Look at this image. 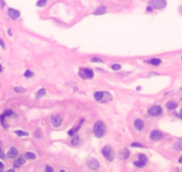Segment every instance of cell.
Returning <instances> with one entry per match:
<instances>
[{"label":"cell","instance_id":"6da1fadb","mask_svg":"<svg viewBox=\"0 0 182 172\" xmlns=\"http://www.w3.org/2000/svg\"><path fill=\"white\" fill-rule=\"evenodd\" d=\"M105 133V125L103 121H97L94 126V134L97 137H102Z\"/></svg>","mask_w":182,"mask_h":172},{"label":"cell","instance_id":"7a4b0ae2","mask_svg":"<svg viewBox=\"0 0 182 172\" xmlns=\"http://www.w3.org/2000/svg\"><path fill=\"white\" fill-rule=\"evenodd\" d=\"M102 152H103V155L105 156L109 161H113V159H114V152H113V150L110 146H105V147L103 148Z\"/></svg>","mask_w":182,"mask_h":172},{"label":"cell","instance_id":"3957f363","mask_svg":"<svg viewBox=\"0 0 182 172\" xmlns=\"http://www.w3.org/2000/svg\"><path fill=\"white\" fill-rule=\"evenodd\" d=\"M166 1L165 0H150L149 5L151 7L155 9H162L164 8L166 6Z\"/></svg>","mask_w":182,"mask_h":172},{"label":"cell","instance_id":"277c9868","mask_svg":"<svg viewBox=\"0 0 182 172\" xmlns=\"http://www.w3.org/2000/svg\"><path fill=\"white\" fill-rule=\"evenodd\" d=\"M162 108L161 106H158V105H155V106H152L148 109V115L151 116V117H158L159 115L162 114Z\"/></svg>","mask_w":182,"mask_h":172},{"label":"cell","instance_id":"5b68a950","mask_svg":"<svg viewBox=\"0 0 182 172\" xmlns=\"http://www.w3.org/2000/svg\"><path fill=\"white\" fill-rule=\"evenodd\" d=\"M150 137L152 140H154V141H157V140H161L163 137V135L160 131L158 130H154L153 131L151 134H150Z\"/></svg>","mask_w":182,"mask_h":172},{"label":"cell","instance_id":"8992f818","mask_svg":"<svg viewBox=\"0 0 182 172\" xmlns=\"http://www.w3.org/2000/svg\"><path fill=\"white\" fill-rule=\"evenodd\" d=\"M62 123V117L60 115H54L52 117V124L55 127H59Z\"/></svg>","mask_w":182,"mask_h":172},{"label":"cell","instance_id":"52a82bcc","mask_svg":"<svg viewBox=\"0 0 182 172\" xmlns=\"http://www.w3.org/2000/svg\"><path fill=\"white\" fill-rule=\"evenodd\" d=\"M8 15L12 19H13V20H15V19H18L19 17H20V12L19 11H17V10H15V9H13V8H10L8 10Z\"/></svg>","mask_w":182,"mask_h":172},{"label":"cell","instance_id":"ba28073f","mask_svg":"<svg viewBox=\"0 0 182 172\" xmlns=\"http://www.w3.org/2000/svg\"><path fill=\"white\" fill-rule=\"evenodd\" d=\"M88 167H89L90 169H93V170H96L97 168H99V163L98 161H97L96 160H89L88 161Z\"/></svg>","mask_w":182,"mask_h":172},{"label":"cell","instance_id":"9c48e42d","mask_svg":"<svg viewBox=\"0 0 182 172\" xmlns=\"http://www.w3.org/2000/svg\"><path fill=\"white\" fill-rule=\"evenodd\" d=\"M134 127L135 128L138 130V131H141L142 129L144 128V122L141 119H136L135 122H134Z\"/></svg>","mask_w":182,"mask_h":172},{"label":"cell","instance_id":"30bf717a","mask_svg":"<svg viewBox=\"0 0 182 172\" xmlns=\"http://www.w3.org/2000/svg\"><path fill=\"white\" fill-rule=\"evenodd\" d=\"M17 155H18V151H17L16 148L14 147H12L8 151V152H7V157H8V158H11V159L15 158Z\"/></svg>","mask_w":182,"mask_h":172},{"label":"cell","instance_id":"8fae6325","mask_svg":"<svg viewBox=\"0 0 182 172\" xmlns=\"http://www.w3.org/2000/svg\"><path fill=\"white\" fill-rule=\"evenodd\" d=\"M129 155H130L129 150L124 149V150H122V151L120 152V153H119V158H120L121 160H126V159H128Z\"/></svg>","mask_w":182,"mask_h":172},{"label":"cell","instance_id":"7c38bea8","mask_svg":"<svg viewBox=\"0 0 182 172\" xmlns=\"http://www.w3.org/2000/svg\"><path fill=\"white\" fill-rule=\"evenodd\" d=\"M105 92H104V91H96L94 93V98L97 101H101L102 100L104 99V97H105Z\"/></svg>","mask_w":182,"mask_h":172},{"label":"cell","instance_id":"4fadbf2b","mask_svg":"<svg viewBox=\"0 0 182 172\" xmlns=\"http://www.w3.org/2000/svg\"><path fill=\"white\" fill-rule=\"evenodd\" d=\"M106 13V7L105 6H100L94 12L95 15H102V14H105Z\"/></svg>","mask_w":182,"mask_h":172},{"label":"cell","instance_id":"5bb4252c","mask_svg":"<svg viewBox=\"0 0 182 172\" xmlns=\"http://www.w3.org/2000/svg\"><path fill=\"white\" fill-rule=\"evenodd\" d=\"M24 163H25V159L22 156H21L18 160L14 161L13 165H14V168H19V167H21V165H23Z\"/></svg>","mask_w":182,"mask_h":172},{"label":"cell","instance_id":"9a60e30c","mask_svg":"<svg viewBox=\"0 0 182 172\" xmlns=\"http://www.w3.org/2000/svg\"><path fill=\"white\" fill-rule=\"evenodd\" d=\"M82 72H83V74H84L83 76H85L86 78H92L94 76L93 71L91 69H89V68H85Z\"/></svg>","mask_w":182,"mask_h":172},{"label":"cell","instance_id":"2e32d148","mask_svg":"<svg viewBox=\"0 0 182 172\" xmlns=\"http://www.w3.org/2000/svg\"><path fill=\"white\" fill-rule=\"evenodd\" d=\"M161 59H159V58H152V59H150L147 61V63H149L151 64L152 66H159L160 64H161Z\"/></svg>","mask_w":182,"mask_h":172},{"label":"cell","instance_id":"e0dca14e","mask_svg":"<svg viewBox=\"0 0 182 172\" xmlns=\"http://www.w3.org/2000/svg\"><path fill=\"white\" fill-rule=\"evenodd\" d=\"M167 108L169 109H175L176 108H177V103L176 102H173V101H170V102H168L167 103Z\"/></svg>","mask_w":182,"mask_h":172},{"label":"cell","instance_id":"ac0fdd59","mask_svg":"<svg viewBox=\"0 0 182 172\" xmlns=\"http://www.w3.org/2000/svg\"><path fill=\"white\" fill-rule=\"evenodd\" d=\"M138 160L143 162L144 164H146V161H147V158H146V156L145 154H139L138 155Z\"/></svg>","mask_w":182,"mask_h":172},{"label":"cell","instance_id":"d6986e66","mask_svg":"<svg viewBox=\"0 0 182 172\" xmlns=\"http://www.w3.org/2000/svg\"><path fill=\"white\" fill-rule=\"evenodd\" d=\"M25 157L28 159V160H34L36 159V154H34L32 152H27L25 154Z\"/></svg>","mask_w":182,"mask_h":172},{"label":"cell","instance_id":"ffe728a7","mask_svg":"<svg viewBox=\"0 0 182 172\" xmlns=\"http://www.w3.org/2000/svg\"><path fill=\"white\" fill-rule=\"evenodd\" d=\"M174 149L175 150H178V151H180L182 150V141H179V142H177L174 145Z\"/></svg>","mask_w":182,"mask_h":172},{"label":"cell","instance_id":"44dd1931","mask_svg":"<svg viewBox=\"0 0 182 172\" xmlns=\"http://www.w3.org/2000/svg\"><path fill=\"white\" fill-rule=\"evenodd\" d=\"M45 94H46V91H45V89H40V90L37 92L36 96H37V98H40L42 96H44Z\"/></svg>","mask_w":182,"mask_h":172},{"label":"cell","instance_id":"7402d4cb","mask_svg":"<svg viewBox=\"0 0 182 172\" xmlns=\"http://www.w3.org/2000/svg\"><path fill=\"white\" fill-rule=\"evenodd\" d=\"M14 91H16L17 93H23V92L26 91V90H25L24 88H22V87H19V86L15 87V88H14Z\"/></svg>","mask_w":182,"mask_h":172},{"label":"cell","instance_id":"603a6c76","mask_svg":"<svg viewBox=\"0 0 182 172\" xmlns=\"http://www.w3.org/2000/svg\"><path fill=\"white\" fill-rule=\"evenodd\" d=\"M34 74H33V72H31L30 70H26L24 73V76L27 78H30V77H32Z\"/></svg>","mask_w":182,"mask_h":172},{"label":"cell","instance_id":"cb8c5ba5","mask_svg":"<svg viewBox=\"0 0 182 172\" xmlns=\"http://www.w3.org/2000/svg\"><path fill=\"white\" fill-rule=\"evenodd\" d=\"M15 134L18 135H20V136H27V135H29L28 133L23 132V131H21V130H17V131H15Z\"/></svg>","mask_w":182,"mask_h":172},{"label":"cell","instance_id":"d4e9b609","mask_svg":"<svg viewBox=\"0 0 182 172\" xmlns=\"http://www.w3.org/2000/svg\"><path fill=\"white\" fill-rule=\"evenodd\" d=\"M47 0H38L37 2V5L38 6H44L45 5L47 4Z\"/></svg>","mask_w":182,"mask_h":172},{"label":"cell","instance_id":"484cf974","mask_svg":"<svg viewBox=\"0 0 182 172\" xmlns=\"http://www.w3.org/2000/svg\"><path fill=\"white\" fill-rule=\"evenodd\" d=\"M134 165L136 166V167H138V168H142V167H144L146 164H144L143 162H141V161H136V162H134Z\"/></svg>","mask_w":182,"mask_h":172},{"label":"cell","instance_id":"4316f807","mask_svg":"<svg viewBox=\"0 0 182 172\" xmlns=\"http://www.w3.org/2000/svg\"><path fill=\"white\" fill-rule=\"evenodd\" d=\"M81 123H82V122H80V125H79V126H78V127H76V128H74V129H73V130H72V131H70V132H69V135H73V134H74V133H75V132H77L78 130H79V128H80V125H81Z\"/></svg>","mask_w":182,"mask_h":172},{"label":"cell","instance_id":"83f0119b","mask_svg":"<svg viewBox=\"0 0 182 172\" xmlns=\"http://www.w3.org/2000/svg\"><path fill=\"white\" fill-rule=\"evenodd\" d=\"M13 114V112L12 110H6L5 112L4 113V116L6 118V117H9V116H11V115Z\"/></svg>","mask_w":182,"mask_h":172},{"label":"cell","instance_id":"f1b7e54d","mask_svg":"<svg viewBox=\"0 0 182 172\" xmlns=\"http://www.w3.org/2000/svg\"><path fill=\"white\" fill-rule=\"evenodd\" d=\"M112 68H113V70H119L121 68V65H119V64H114V65L112 66Z\"/></svg>","mask_w":182,"mask_h":172},{"label":"cell","instance_id":"f546056e","mask_svg":"<svg viewBox=\"0 0 182 172\" xmlns=\"http://www.w3.org/2000/svg\"><path fill=\"white\" fill-rule=\"evenodd\" d=\"M131 146H132V147H144L141 143H133L131 144Z\"/></svg>","mask_w":182,"mask_h":172},{"label":"cell","instance_id":"4dcf8cb0","mask_svg":"<svg viewBox=\"0 0 182 172\" xmlns=\"http://www.w3.org/2000/svg\"><path fill=\"white\" fill-rule=\"evenodd\" d=\"M91 61L92 62H102V59L101 58H98V57H95L93 58H91Z\"/></svg>","mask_w":182,"mask_h":172},{"label":"cell","instance_id":"1f68e13d","mask_svg":"<svg viewBox=\"0 0 182 172\" xmlns=\"http://www.w3.org/2000/svg\"><path fill=\"white\" fill-rule=\"evenodd\" d=\"M78 143H79V138H78V137H75V138L72 141V144H77Z\"/></svg>","mask_w":182,"mask_h":172},{"label":"cell","instance_id":"d6a6232c","mask_svg":"<svg viewBox=\"0 0 182 172\" xmlns=\"http://www.w3.org/2000/svg\"><path fill=\"white\" fill-rule=\"evenodd\" d=\"M0 46H1V47H2L3 49H4V48H5V45H4V41H2L1 39H0Z\"/></svg>","mask_w":182,"mask_h":172},{"label":"cell","instance_id":"836d02e7","mask_svg":"<svg viewBox=\"0 0 182 172\" xmlns=\"http://www.w3.org/2000/svg\"><path fill=\"white\" fill-rule=\"evenodd\" d=\"M0 158L1 159H4V154L2 150H0Z\"/></svg>","mask_w":182,"mask_h":172},{"label":"cell","instance_id":"e575fe53","mask_svg":"<svg viewBox=\"0 0 182 172\" xmlns=\"http://www.w3.org/2000/svg\"><path fill=\"white\" fill-rule=\"evenodd\" d=\"M46 170H47V171H51V172H52V171H53V168H50V167H48V166H47V167L46 168Z\"/></svg>","mask_w":182,"mask_h":172},{"label":"cell","instance_id":"d590c367","mask_svg":"<svg viewBox=\"0 0 182 172\" xmlns=\"http://www.w3.org/2000/svg\"><path fill=\"white\" fill-rule=\"evenodd\" d=\"M146 11H147V12H152V7H151V6H148V7L146 8Z\"/></svg>","mask_w":182,"mask_h":172},{"label":"cell","instance_id":"8d00e7d4","mask_svg":"<svg viewBox=\"0 0 182 172\" xmlns=\"http://www.w3.org/2000/svg\"><path fill=\"white\" fill-rule=\"evenodd\" d=\"M178 12L180 13V14H182V5L179 6V8H178Z\"/></svg>","mask_w":182,"mask_h":172},{"label":"cell","instance_id":"74e56055","mask_svg":"<svg viewBox=\"0 0 182 172\" xmlns=\"http://www.w3.org/2000/svg\"><path fill=\"white\" fill-rule=\"evenodd\" d=\"M3 168H4V164L0 162V169H3Z\"/></svg>","mask_w":182,"mask_h":172},{"label":"cell","instance_id":"f35d334b","mask_svg":"<svg viewBox=\"0 0 182 172\" xmlns=\"http://www.w3.org/2000/svg\"><path fill=\"white\" fill-rule=\"evenodd\" d=\"M179 162H180V163H182V156L180 157V159H179Z\"/></svg>","mask_w":182,"mask_h":172},{"label":"cell","instance_id":"ab89813d","mask_svg":"<svg viewBox=\"0 0 182 172\" xmlns=\"http://www.w3.org/2000/svg\"><path fill=\"white\" fill-rule=\"evenodd\" d=\"M179 116H180V117H181V118H182V109H181V110H180V113H179Z\"/></svg>","mask_w":182,"mask_h":172},{"label":"cell","instance_id":"60d3db41","mask_svg":"<svg viewBox=\"0 0 182 172\" xmlns=\"http://www.w3.org/2000/svg\"><path fill=\"white\" fill-rule=\"evenodd\" d=\"M1 70H2V67H1V66H0V72H1Z\"/></svg>","mask_w":182,"mask_h":172}]
</instances>
